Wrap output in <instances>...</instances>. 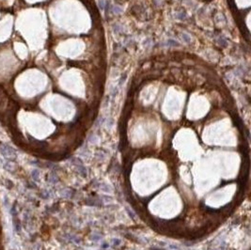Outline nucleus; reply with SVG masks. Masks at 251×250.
<instances>
[{
  "label": "nucleus",
  "mask_w": 251,
  "mask_h": 250,
  "mask_svg": "<svg viewBox=\"0 0 251 250\" xmlns=\"http://www.w3.org/2000/svg\"><path fill=\"white\" fill-rule=\"evenodd\" d=\"M0 152L9 161H12V160L16 159V151L10 146H8V145L1 146L0 147Z\"/></svg>",
  "instance_id": "1"
},
{
  "label": "nucleus",
  "mask_w": 251,
  "mask_h": 250,
  "mask_svg": "<svg viewBox=\"0 0 251 250\" xmlns=\"http://www.w3.org/2000/svg\"><path fill=\"white\" fill-rule=\"evenodd\" d=\"M32 178L34 179L35 181H37L39 179V171L38 170H33L32 172Z\"/></svg>",
  "instance_id": "2"
}]
</instances>
